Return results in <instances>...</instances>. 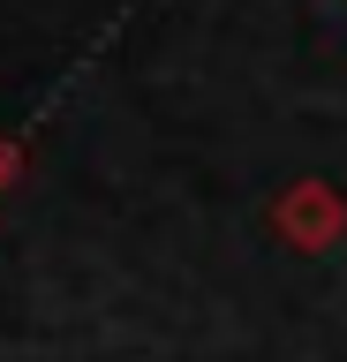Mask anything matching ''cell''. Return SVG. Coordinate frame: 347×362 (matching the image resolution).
I'll return each instance as SVG.
<instances>
[{
	"mask_svg": "<svg viewBox=\"0 0 347 362\" xmlns=\"http://www.w3.org/2000/svg\"><path fill=\"white\" fill-rule=\"evenodd\" d=\"M264 219H272V234L295 249V257H324V249L347 242V197H340L324 174L287 181V189L272 197V211H264Z\"/></svg>",
	"mask_w": 347,
	"mask_h": 362,
	"instance_id": "6da1fadb",
	"label": "cell"
},
{
	"mask_svg": "<svg viewBox=\"0 0 347 362\" xmlns=\"http://www.w3.org/2000/svg\"><path fill=\"white\" fill-rule=\"evenodd\" d=\"M16 181H23V144L0 129V197H16Z\"/></svg>",
	"mask_w": 347,
	"mask_h": 362,
	"instance_id": "7a4b0ae2",
	"label": "cell"
}]
</instances>
